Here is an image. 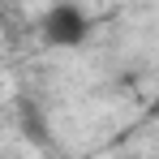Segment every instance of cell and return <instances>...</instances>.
<instances>
[{
  "label": "cell",
  "mask_w": 159,
  "mask_h": 159,
  "mask_svg": "<svg viewBox=\"0 0 159 159\" xmlns=\"http://www.w3.org/2000/svg\"><path fill=\"white\" fill-rule=\"evenodd\" d=\"M155 112H159V99H155Z\"/></svg>",
  "instance_id": "7a4b0ae2"
},
{
  "label": "cell",
  "mask_w": 159,
  "mask_h": 159,
  "mask_svg": "<svg viewBox=\"0 0 159 159\" xmlns=\"http://www.w3.org/2000/svg\"><path fill=\"white\" fill-rule=\"evenodd\" d=\"M39 34H43V43H52V48H78L86 43V34H90V17H86V9L73 4V0H56L43 9V17H39Z\"/></svg>",
  "instance_id": "6da1fadb"
}]
</instances>
